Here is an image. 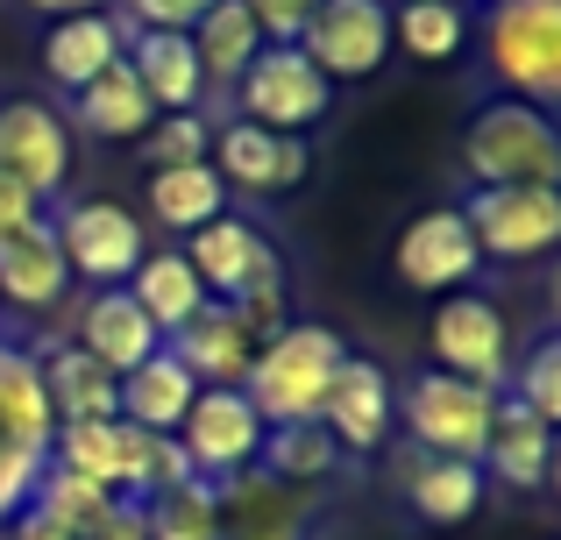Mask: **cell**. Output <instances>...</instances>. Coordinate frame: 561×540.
I'll list each match as a JSON object with an SVG mask.
<instances>
[{
  "mask_svg": "<svg viewBox=\"0 0 561 540\" xmlns=\"http://www.w3.org/2000/svg\"><path fill=\"white\" fill-rule=\"evenodd\" d=\"M348 356V342L334 328H285L256 348L242 377V399L263 413V427H299V420H320V399L334 384V363Z\"/></svg>",
  "mask_w": 561,
  "mask_h": 540,
  "instance_id": "obj_1",
  "label": "cell"
},
{
  "mask_svg": "<svg viewBox=\"0 0 561 540\" xmlns=\"http://www.w3.org/2000/svg\"><path fill=\"white\" fill-rule=\"evenodd\" d=\"M50 399L36 377V348L0 342V527L28 505L36 476L50 470Z\"/></svg>",
  "mask_w": 561,
  "mask_h": 540,
  "instance_id": "obj_2",
  "label": "cell"
},
{
  "mask_svg": "<svg viewBox=\"0 0 561 540\" xmlns=\"http://www.w3.org/2000/svg\"><path fill=\"white\" fill-rule=\"evenodd\" d=\"M462 164L477 185H561V136L534 100H491L462 136Z\"/></svg>",
  "mask_w": 561,
  "mask_h": 540,
  "instance_id": "obj_3",
  "label": "cell"
},
{
  "mask_svg": "<svg viewBox=\"0 0 561 540\" xmlns=\"http://www.w3.org/2000/svg\"><path fill=\"white\" fill-rule=\"evenodd\" d=\"M398 420H405V434L420 441V456L477 462L483 470L497 391L469 384V377H448V370H420V377H405V391H398Z\"/></svg>",
  "mask_w": 561,
  "mask_h": 540,
  "instance_id": "obj_4",
  "label": "cell"
},
{
  "mask_svg": "<svg viewBox=\"0 0 561 540\" xmlns=\"http://www.w3.org/2000/svg\"><path fill=\"white\" fill-rule=\"evenodd\" d=\"M483 36L512 100L548 107L561 93V0H483Z\"/></svg>",
  "mask_w": 561,
  "mask_h": 540,
  "instance_id": "obj_5",
  "label": "cell"
},
{
  "mask_svg": "<svg viewBox=\"0 0 561 540\" xmlns=\"http://www.w3.org/2000/svg\"><path fill=\"white\" fill-rule=\"evenodd\" d=\"M455 214L483 264H540L561 242V185H477Z\"/></svg>",
  "mask_w": 561,
  "mask_h": 540,
  "instance_id": "obj_6",
  "label": "cell"
},
{
  "mask_svg": "<svg viewBox=\"0 0 561 540\" xmlns=\"http://www.w3.org/2000/svg\"><path fill=\"white\" fill-rule=\"evenodd\" d=\"M334 85L313 71V57L299 43H263L256 65L234 79V122L277 128V136H306L313 122H328Z\"/></svg>",
  "mask_w": 561,
  "mask_h": 540,
  "instance_id": "obj_7",
  "label": "cell"
},
{
  "mask_svg": "<svg viewBox=\"0 0 561 540\" xmlns=\"http://www.w3.org/2000/svg\"><path fill=\"white\" fill-rule=\"evenodd\" d=\"M263 434H271V427H263V413L242 399V384H206L199 399H192V413L179 420L171 441L185 448V462H192L199 484H228V476L256 470Z\"/></svg>",
  "mask_w": 561,
  "mask_h": 540,
  "instance_id": "obj_8",
  "label": "cell"
},
{
  "mask_svg": "<svg viewBox=\"0 0 561 540\" xmlns=\"http://www.w3.org/2000/svg\"><path fill=\"white\" fill-rule=\"evenodd\" d=\"M299 50L313 57V71L328 85L377 79L391 57V8L383 0H320L299 28Z\"/></svg>",
  "mask_w": 561,
  "mask_h": 540,
  "instance_id": "obj_9",
  "label": "cell"
},
{
  "mask_svg": "<svg viewBox=\"0 0 561 540\" xmlns=\"http://www.w3.org/2000/svg\"><path fill=\"white\" fill-rule=\"evenodd\" d=\"M50 235H57V250H65V271L85 277L93 291L128 285V271L150 256V228L128 207H114V199H79V207H65L50 221Z\"/></svg>",
  "mask_w": 561,
  "mask_h": 540,
  "instance_id": "obj_10",
  "label": "cell"
},
{
  "mask_svg": "<svg viewBox=\"0 0 561 540\" xmlns=\"http://www.w3.org/2000/svg\"><path fill=\"white\" fill-rule=\"evenodd\" d=\"M426 348H434V370L448 377H469L483 391L505 384V313L483 291H448L426 320Z\"/></svg>",
  "mask_w": 561,
  "mask_h": 540,
  "instance_id": "obj_11",
  "label": "cell"
},
{
  "mask_svg": "<svg viewBox=\"0 0 561 540\" xmlns=\"http://www.w3.org/2000/svg\"><path fill=\"white\" fill-rule=\"evenodd\" d=\"M185 264L206 285V299H220V306L249 299V291H263V285H285V264H277L271 235H263V228H249V221H234V214L192 228Z\"/></svg>",
  "mask_w": 561,
  "mask_h": 540,
  "instance_id": "obj_12",
  "label": "cell"
},
{
  "mask_svg": "<svg viewBox=\"0 0 561 540\" xmlns=\"http://www.w3.org/2000/svg\"><path fill=\"white\" fill-rule=\"evenodd\" d=\"M391 413H398V391H391V377H383V363L348 348V356L334 363L328 399H320V427L334 434L342 456H370V448H383V434H391Z\"/></svg>",
  "mask_w": 561,
  "mask_h": 540,
  "instance_id": "obj_13",
  "label": "cell"
},
{
  "mask_svg": "<svg viewBox=\"0 0 561 540\" xmlns=\"http://www.w3.org/2000/svg\"><path fill=\"white\" fill-rule=\"evenodd\" d=\"M0 171H8L14 185H28L36 199L65 193V179H71L65 114L43 107V100H8V107H0Z\"/></svg>",
  "mask_w": 561,
  "mask_h": 540,
  "instance_id": "obj_14",
  "label": "cell"
},
{
  "mask_svg": "<svg viewBox=\"0 0 561 540\" xmlns=\"http://www.w3.org/2000/svg\"><path fill=\"white\" fill-rule=\"evenodd\" d=\"M150 441H157V434L128 427V420H79V427L50 434V462H65V470L93 476L100 491H114V498L136 505L142 470H150Z\"/></svg>",
  "mask_w": 561,
  "mask_h": 540,
  "instance_id": "obj_15",
  "label": "cell"
},
{
  "mask_svg": "<svg viewBox=\"0 0 561 540\" xmlns=\"http://www.w3.org/2000/svg\"><path fill=\"white\" fill-rule=\"evenodd\" d=\"M391 264H398V277H405L412 291H440V299H448V291H462L469 277L483 271V256H477V235H469L462 214L434 207V214H412L405 221Z\"/></svg>",
  "mask_w": 561,
  "mask_h": 540,
  "instance_id": "obj_16",
  "label": "cell"
},
{
  "mask_svg": "<svg viewBox=\"0 0 561 540\" xmlns=\"http://www.w3.org/2000/svg\"><path fill=\"white\" fill-rule=\"evenodd\" d=\"M214 505H220V540H306V527H313V498L263 470L214 484Z\"/></svg>",
  "mask_w": 561,
  "mask_h": 540,
  "instance_id": "obj_17",
  "label": "cell"
},
{
  "mask_svg": "<svg viewBox=\"0 0 561 540\" xmlns=\"http://www.w3.org/2000/svg\"><path fill=\"white\" fill-rule=\"evenodd\" d=\"M220 150V185H242V193H291V185L313 171V150H306V136H277V128H256V122H228L214 136Z\"/></svg>",
  "mask_w": 561,
  "mask_h": 540,
  "instance_id": "obj_18",
  "label": "cell"
},
{
  "mask_svg": "<svg viewBox=\"0 0 561 540\" xmlns=\"http://www.w3.org/2000/svg\"><path fill=\"white\" fill-rule=\"evenodd\" d=\"M164 348L192 370V384H242L249 377V363H256V334H249V320L234 313V306H220V299H206L199 313L185 320L179 334H164Z\"/></svg>",
  "mask_w": 561,
  "mask_h": 540,
  "instance_id": "obj_19",
  "label": "cell"
},
{
  "mask_svg": "<svg viewBox=\"0 0 561 540\" xmlns=\"http://www.w3.org/2000/svg\"><path fill=\"white\" fill-rule=\"evenodd\" d=\"M71 342H79L107 377H128L136 363H150L157 348H164V334H157L150 313L128 299V285H107V291H93V299L79 306V328H71Z\"/></svg>",
  "mask_w": 561,
  "mask_h": 540,
  "instance_id": "obj_20",
  "label": "cell"
},
{
  "mask_svg": "<svg viewBox=\"0 0 561 540\" xmlns=\"http://www.w3.org/2000/svg\"><path fill=\"white\" fill-rule=\"evenodd\" d=\"M122 57H128V71H136V85L150 93L157 114H185L206 100L199 50H192V36H179V28H128Z\"/></svg>",
  "mask_w": 561,
  "mask_h": 540,
  "instance_id": "obj_21",
  "label": "cell"
},
{
  "mask_svg": "<svg viewBox=\"0 0 561 540\" xmlns=\"http://www.w3.org/2000/svg\"><path fill=\"white\" fill-rule=\"evenodd\" d=\"M65 291H71V271H65L50 221L0 235V299L22 306V313H50V306H65Z\"/></svg>",
  "mask_w": 561,
  "mask_h": 540,
  "instance_id": "obj_22",
  "label": "cell"
},
{
  "mask_svg": "<svg viewBox=\"0 0 561 540\" xmlns=\"http://www.w3.org/2000/svg\"><path fill=\"white\" fill-rule=\"evenodd\" d=\"M128 28L114 8L100 14H57L50 22V43H43V71H50V85H65V93H79V85H93L100 71L122 57Z\"/></svg>",
  "mask_w": 561,
  "mask_h": 540,
  "instance_id": "obj_23",
  "label": "cell"
},
{
  "mask_svg": "<svg viewBox=\"0 0 561 540\" xmlns=\"http://www.w3.org/2000/svg\"><path fill=\"white\" fill-rule=\"evenodd\" d=\"M192 399H199V384H192V370L171 356V348H157L150 363H136V370L114 384V413H122L128 427H142V434H179Z\"/></svg>",
  "mask_w": 561,
  "mask_h": 540,
  "instance_id": "obj_24",
  "label": "cell"
},
{
  "mask_svg": "<svg viewBox=\"0 0 561 540\" xmlns=\"http://www.w3.org/2000/svg\"><path fill=\"white\" fill-rule=\"evenodd\" d=\"M36 377H43V399H50L57 427H79V420H122V413H114V384H122V377H107L79 342L43 348Z\"/></svg>",
  "mask_w": 561,
  "mask_h": 540,
  "instance_id": "obj_25",
  "label": "cell"
},
{
  "mask_svg": "<svg viewBox=\"0 0 561 540\" xmlns=\"http://www.w3.org/2000/svg\"><path fill=\"white\" fill-rule=\"evenodd\" d=\"M554 470V427L534 420L519 399H497V420H491V448H483V476L512 491H540Z\"/></svg>",
  "mask_w": 561,
  "mask_h": 540,
  "instance_id": "obj_26",
  "label": "cell"
},
{
  "mask_svg": "<svg viewBox=\"0 0 561 540\" xmlns=\"http://www.w3.org/2000/svg\"><path fill=\"white\" fill-rule=\"evenodd\" d=\"M71 122H79L85 136H100V142H136V136H150L157 107H150V93L136 85L128 57H114L93 85H79V93H71Z\"/></svg>",
  "mask_w": 561,
  "mask_h": 540,
  "instance_id": "obj_27",
  "label": "cell"
},
{
  "mask_svg": "<svg viewBox=\"0 0 561 540\" xmlns=\"http://www.w3.org/2000/svg\"><path fill=\"white\" fill-rule=\"evenodd\" d=\"M192 50H199V71H206V93H234L249 65L263 50V28L242 0H214V8L192 22Z\"/></svg>",
  "mask_w": 561,
  "mask_h": 540,
  "instance_id": "obj_28",
  "label": "cell"
},
{
  "mask_svg": "<svg viewBox=\"0 0 561 540\" xmlns=\"http://www.w3.org/2000/svg\"><path fill=\"white\" fill-rule=\"evenodd\" d=\"M405 505L420 527H469L483 513V470L477 462H440V456H420L405 476Z\"/></svg>",
  "mask_w": 561,
  "mask_h": 540,
  "instance_id": "obj_29",
  "label": "cell"
},
{
  "mask_svg": "<svg viewBox=\"0 0 561 540\" xmlns=\"http://www.w3.org/2000/svg\"><path fill=\"white\" fill-rule=\"evenodd\" d=\"M128 299L150 313V328H157V334H179L185 320L206 306V285L192 277L185 250H150L136 271H128Z\"/></svg>",
  "mask_w": 561,
  "mask_h": 540,
  "instance_id": "obj_30",
  "label": "cell"
},
{
  "mask_svg": "<svg viewBox=\"0 0 561 540\" xmlns=\"http://www.w3.org/2000/svg\"><path fill=\"white\" fill-rule=\"evenodd\" d=\"M150 214L164 228H179V235H192V228L228 214V185H220L214 164H164L150 171Z\"/></svg>",
  "mask_w": 561,
  "mask_h": 540,
  "instance_id": "obj_31",
  "label": "cell"
},
{
  "mask_svg": "<svg viewBox=\"0 0 561 540\" xmlns=\"http://www.w3.org/2000/svg\"><path fill=\"white\" fill-rule=\"evenodd\" d=\"M263 476H277V484H320V476L342 470V448H334V434L320 427V420H299V427H271L263 434V456H256Z\"/></svg>",
  "mask_w": 561,
  "mask_h": 540,
  "instance_id": "obj_32",
  "label": "cell"
},
{
  "mask_svg": "<svg viewBox=\"0 0 561 540\" xmlns=\"http://www.w3.org/2000/svg\"><path fill=\"white\" fill-rule=\"evenodd\" d=\"M142 540H220V505H214V484L185 476V484L157 491L142 505Z\"/></svg>",
  "mask_w": 561,
  "mask_h": 540,
  "instance_id": "obj_33",
  "label": "cell"
},
{
  "mask_svg": "<svg viewBox=\"0 0 561 540\" xmlns=\"http://www.w3.org/2000/svg\"><path fill=\"white\" fill-rule=\"evenodd\" d=\"M469 36V14L462 0H398V22H391V43H405L420 65H440L455 57Z\"/></svg>",
  "mask_w": 561,
  "mask_h": 540,
  "instance_id": "obj_34",
  "label": "cell"
},
{
  "mask_svg": "<svg viewBox=\"0 0 561 540\" xmlns=\"http://www.w3.org/2000/svg\"><path fill=\"white\" fill-rule=\"evenodd\" d=\"M107 505H114V491H100L93 476L65 470V462H50V470L36 476V491H28V513H43L50 527H65V533H85Z\"/></svg>",
  "mask_w": 561,
  "mask_h": 540,
  "instance_id": "obj_35",
  "label": "cell"
},
{
  "mask_svg": "<svg viewBox=\"0 0 561 540\" xmlns=\"http://www.w3.org/2000/svg\"><path fill=\"white\" fill-rule=\"evenodd\" d=\"M505 399H519L534 420H548V427H561V342L554 334H540L534 356L519 363V370H505Z\"/></svg>",
  "mask_w": 561,
  "mask_h": 540,
  "instance_id": "obj_36",
  "label": "cell"
},
{
  "mask_svg": "<svg viewBox=\"0 0 561 540\" xmlns=\"http://www.w3.org/2000/svg\"><path fill=\"white\" fill-rule=\"evenodd\" d=\"M142 142H150V157H157L150 171H164V164H206V157H214V114H206V107L157 114Z\"/></svg>",
  "mask_w": 561,
  "mask_h": 540,
  "instance_id": "obj_37",
  "label": "cell"
},
{
  "mask_svg": "<svg viewBox=\"0 0 561 540\" xmlns=\"http://www.w3.org/2000/svg\"><path fill=\"white\" fill-rule=\"evenodd\" d=\"M214 8V0H122V28H179L192 36V22Z\"/></svg>",
  "mask_w": 561,
  "mask_h": 540,
  "instance_id": "obj_38",
  "label": "cell"
},
{
  "mask_svg": "<svg viewBox=\"0 0 561 540\" xmlns=\"http://www.w3.org/2000/svg\"><path fill=\"white\" fill-rule=\"evenodd\" d=\"M249 14H256V28H263V43H299V28H306V14L320 8V0H242Z\"/></svg>",
  "mask_w": 561,
  "mask_h": 540,
  "instance_id": "obj_39",
  "label": "cell"
},
{
  "mask_svg": "<svg viewBox=\"0 0 561 540\" xmlns=\"http://www.w3.org/2000/svg\"><path fill=\"white\" fill-rule=\"evenodd\" d=\"M36 221H43V199L0 171V235H22V228H36Z\"/></svg>",
  "mask_w": 561,
  "mask_h": 540,
  "instance_id": "obj_40",
  "label": "cell"
},
{
  "mask_svg": "<svg viewBox=\"0 0 561 540\" xmlns=\"http://www.w3.org/2000/svg\"><path fill=\"white\" fill-rule=\"evenodd\" d=\"M79 540H142V505H128V498H114L107 513L93 519Z\"/></svg>",
  "mask_w": 561,
  "mask_h": 540,
  "instance_id": "obj_41",
  "label": "cell"
},
{
  "mask_svg": "<svg viewBox=\"0 0 561 540\" xmlns=\"http://www.w3.org/2000/svg\"><path fill=\"white\" fill-rule=\"evenodd\" d=\"M8 533H14V540H79V533H65V527H50V519H43V513H28V505H22V513H14V519H8Z\"/></svg>",
  "mask_w": 561,
  "mask_h": 540,
  "instance_id": "obj_42",
  "label": "cell"
},
{
  "mask_svg": "<svg viewBox=\"0 0 561 540\" xmlns=\"http://www.w3.org/2000/svg\"><path fill=\"white\" fill-rule=\"evenodd\" d=\"M28 8H43L57 22V14H100V8H114V0H28Z\"/></svg>",
  "mask_w": 561,
  "mask_h": 540,
  "instance_id": "obj_43",
  "label": "cell"
},
{
  "mask_svg": "<svg viewBox=\"0 0 561 540\" xmlns=\"http://www.w3.org/2000/svg\"><path fill=\"white\" fill-rule=\"evenodd\" d=\"M383 8H391V0H383Z\"/></svg>",
  "mask_w": 561,
  "mask_h": 540,
  "instance_id": "obj_44",
  "label": "cell"
}]
</instances>
